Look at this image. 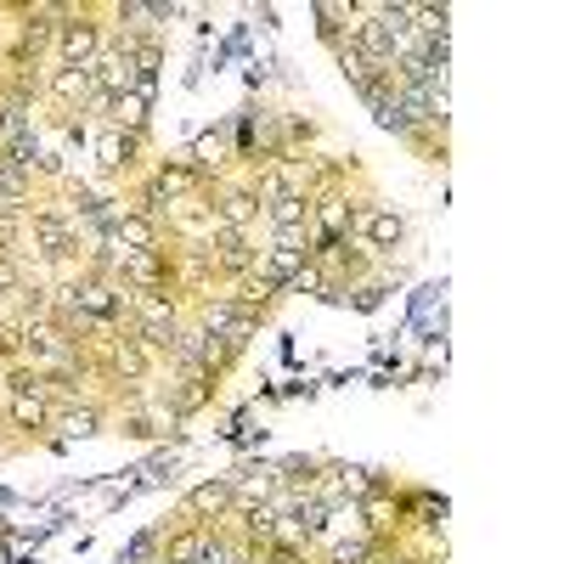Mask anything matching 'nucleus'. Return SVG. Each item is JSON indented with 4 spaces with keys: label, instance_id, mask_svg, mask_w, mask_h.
Wrapping results in <instances>:
<instances>
[{
    "label": "nucleus",
    "instance_id": "obj_8",
    "mask_svg": "<svg viewBox=\"0 0 564 564\" xmlns=\"http://www.w3.org/2000/svg\"><path fill=\"white\" fill-rule=\"evenodd\" d=\"M231 508H238V502H231V480H226V475H220V480H198L193 491H186V513H193V520H204V525H220Z\"/></svg>",
    "mask_w": 564,
    "mask_h": 564
},
{
    "label": "nucleus",
    "instance_id": "obj_13",
    "mask_svg": "<svg viewBox=\"0 0 564 564\" xmlns=\"http://www.w3.org/2000/svg\"><path fill=\"white\" fill-rule=\"evenodd\" d=\"M159 401L186 423V417H193V412H204L209 401H215V384H204V379H170L164 390H159Z\"/></svg>",
    "mask_w": 564,
    "mask_h": 564
},
{
    "label": "nucleus",
    "instance_id": "obj_11",
    "mask_svg": "<svg viewBox=\"0 0 564 564\" xmlns=\"http://www.w3.org/2000/svg\"><path fill=\"white\" fill-rule=\"evenodd\" d=\"M113 238H119V249H124V254H135V249H159V243H164V220L135 215V209H119Z\"/></svg>",
    "mask_w": 564,
    "mask_h": 564
},
{
    "label": "nucleus",
    "instance_id": "obj_4",
    "mask_svg": "<svg viewBox=\"0 0 564 564\" xmlns=\"http://www.w3.org/2000/svg\"><path fill=\"white\" fill-rule=\"evenodd\" d=\"M209 265H215V282L226 289V282H238V276H249L254 265H260V249H254V238L249 231H209Z\"/></svg>",
    "mask_w": 564,
    "mask_h": 564
},
{
    "label": "nucleus",
    "instance_id": "obj_16",
    "mask_svg": "<svg viewBox=\"0 0 564 564\" xmlns=\"http://www.w3.org/2000/svg\"><path fill=\"white\" fill-rule=\"evenodd\" d=\"M52 401H45V395H12L7 401V417H12V430H23V435H40V430H52Z\"/></svg>",
    "mask_w": 564,
    "mask_h": 564
},
{
    "label": "nucleus",
    "instance_id": "obj_19",
    "mask_svg": "<svg viewBox=\"0 0 564 564\" xmlns=\"http://www.w3.org/2000/svg\"><path fill=\"white\" fill-rule=\"evenodd\" d=\"M435 367H446V345H430V350H423V372H435Z\"/></svg>",
    "mask_w": 564,
    "mask_h": 564
},
{
    "label": "nucleus",
    "instance_id": "obj_18",
    "mask_svg": "<svg viewBox=\"0 0 564 564\" xmlns=\"http://www.w3.org/2000/svg\"><path fill=\"white\" fill-rule=\"evenodd\" d=\"M311 18H316V34H322L327 52H339L345 45V7H327L322 0V7H311Z\"/></svg>",
    "mask_w": 564,
    "mask_h": 564
},
{
    "label": "nucleus",
    "instance_id": "obj_7",
    "mask_svg": "<svg viewBox=\"0 0 564 564\" xmlns=\"http://www.w3.org/2000/svg\"><path fill=\"white\" fill-rule=\"evenodd\" d=\"M231 502L238 508H260L276 497V475H271V463H243V468H231Z\"/></svg>",
    "mask_w": 564,
    "mask_h": 564
},
{
    "label": "nucleus",
    "instance_id": "obj_6",
    "mask_svg": "<svg viewBox=\"0 0 564 564\" xmlns=\"http://www.w3.org/2000/svg\"><path fill=\"white\" fill-rule=\"evenodd\" d=\"M45 97H52L57 108H63V119H74V113H85V102L97 97V74L90 68H45Z\"/></svg>",
    "mask_w": 564,
    "mask_h": 564
},
{
    "label": "nucleus",
    "instance_id": "obj_9",
    "mask_svg": "<svg viewBox=\"0 0 564 564\" xmlns=\"http://www.w3.org/2000/svg\"><path fill=\"white\" fill-rule=\"evenodd\" d=\"M209 542H215V525L193 520V525H186V531H170V536H164L159 558H164V564H204Z\"/></svg>",
    "mask_w": 564,
    "mask_h": 564
},
{
    "label": "nucleus",
    "instance_id": "obj_17",
    "mask_svg": "<svg viewBox=\"0 0 564 564\" xmlns=\"http://www.w3.org/2000/svg\"><path fill=\"white\" fill-rule=\"evenodd\" d=\"M423 45H441L452 34V7H412V23H406Z\"/></svg>",
    "mask_w": 564,
    "mask_h": 564
},
{
    "label": "nucleus",
    "instance_id": "obj_2",
    "mask_svg": "<svg viewBox=\"0 0 564 564\" xmlns=\"http://www.w3.org/2000/svg\"><path fill=\"white\" fill-rule=\"evenodd\" d=\"M356 243L367 254L390 260L401 243H406V215L395 204H379V198H361V215H356Z\"/></svg>",
    "mask_w": 564,
    "mask_h": 564
},
{
    "label": "nucleus",
    "instance_id": "obj_3",
    "mask_svg": "<svg viewBox=\"0 0 564 564\" xmlns=\"http://www.w3.org/2000/svg\"><path fill=\"white\" fill-rule=\"evenodd\" d=\"M102 52H108V34H102V23L90 18V12H79V7H74V18L57 29L52 63H57V68H90Z\"/></svg>",
    "mask_w": 564,
    "mask_h": 564
},
{
    "label": "nucleus",
    "instance_id": "obj_15",
    "mask_svg": "<svg viewBox=\"0 0 564 564\" xmlns=\"http://www.w3.org/2000/svg\"><path fill=\"white\" fill-rule=\"evenodd\" d=\"M334 63H339V74L350 79V90H356V97H367V90H379L395 68H372L361 52H356V45H339V52H334Z\"/></svg>",
    "mask_w": 564,
    "mask_h": 564
},
{
    "label": "nucleus",
    "instance_id": "obj_10",
    "mask_svg": "<svg viewBox=\"0 0 564 564\" xmlns=\"http://www.w3.org/2000/svg\"><path fill=\"white\" fill-rule=\"evenodd\" d=\"M260 220L271 226V238H282V231H305V226H311V198H300V193H276V198L260 204Z\"/></svg>",
    "mask_w": 564,
    "mask_h": 564
},
{
    "label": "nucleus",
    "instance_id": "obj_5",
    "mask_svg": "<svg viewBox=\"0 0 564 564\" xmlns=\"http://www.w3.org/2000/svg\"><path fill=\"white\" fill-rule=\"evenodd\" d=\"M141 148H148V135H130V130H97L90 135V153H97V170L102 175H130L141 164Z\"/></svg>",
    "mask_w": 564,
    "mask_h": 564
},
{
    "label": "nucleus",
    "instance_id": "obj_12",
    "mask_svg": "<svg viewBox=\"0 0 564 564\" xmlns=\"http://www.w3.org/2000/svg\"><path fill=\"white\" fill-rule=\"evenodd\" d=\"M148 113H153V97L148 90H124V97L108 102V130H130V135H148Z\"/></svg>",
    "mask_w": 564,
    "mask_h": 564
},
{
    "label": "nucleus",
    "instance_id": "obj_1",
    "mask_svg": "<svg viewBox=\"0 0 564 564\" xmlns=\"http://www.w3.org/2000/svg\"><path fill=\"white\" fill-rule=\"evenodd\" d=\"M204 334L215 339V345H226L231 356H243L249 345H254V334H260V316H243L238 305H231L226 294H204L198 300V316H193Z\"/></svg>",
    "mask_w": 564,
    "mask_h": 564
},
{
    "label": "nucleus",
    "instance_id": "obj_14",
    "mask_svg": "<svg viewBox=\"0 0 564 564\" xmlns=\"http://www.w3.org/2000/svg\"><path fill=\"white\" fill-rule=\"evenodd\" d=\"M102 423H108L102 401H68V406H57V412H52V430H63L68 441H74V435H97Z\"/></svg>",
    "mask_w": 564,
    "mask_h": 564
}]
</instances>
